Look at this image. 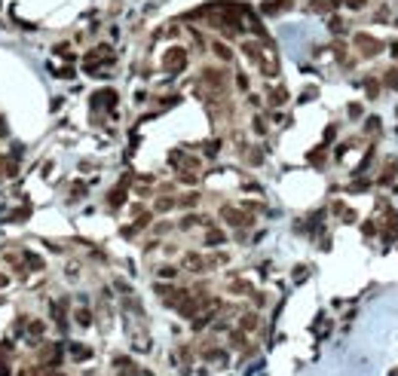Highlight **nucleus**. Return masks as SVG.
I'll list each match as a JSON object with an SVG mask.
<instances>
[{"label": "nucleus", "mask_w": 398, "mask_h": 376, "mask_svg": "<svg viewBox=\"0 0 398 376\" xmlns=\"http://www.w3.org/2000/svg\"><path fill=\"white\" fill-rule=\"evenodd\" d=\"M187 67V49H181V46H172L166 52V59H163V71L166 74H181Z\"/></svg>", "instance_id": "nucleus-1"}, {"label": "nucleus", "mask_w": 398, "mask_h": 376, "mask_svg": "<svg viewBox=\"0 0 398 376\" xmlns=\"http://www.w3.org/2000/svg\"><path fill=\"white\" fill-rule=\"evenodd\" d=\"M356 49L365 55V59H374L377 52H383V43L374 40L371 34H356Z\"/></svg>", "instance_id": "nucleus-2"}, {"label": "nucleus", "mask_w": 398, "mask_h": 376, "mask_svg": "<svg viewBox=\"0 0 398 376\" xmlns=\"http://www.w3.org/2000/svg\"><path fill=\"white\" fill-rule=\"evenodd\" d=\"M221 218L230 223V226H251V214L239 211V208H233V205H224V208H221Z\"/></svg>", "instance_id": "nucleus-3"}, {"label": "nucleus", "mask_w": 398, "mask_h": 376, "mask_svg": "<svg viewBox=\"0 0 398 376\" xmlns=\"http://www.w3.org/2000/svg\"><path fill=\"white\" fill-rule=\"evenodd\" d=\"M260 71H264L267 77H276L279 74V61H276V55H272V52H260Z\"/></svg>", "instance_id": "nucleus-4"}, {"label": "nucleus", "mask_w": 398, "mask_h": 376, "mask_svg": "<svg viewBox=\"0 0 398 376\" xmlns=\"http://www.w3.org/2000/svg\"><path fill=\"white\" fill-rule=\"evenodd\" d=\"M101 104L113 107L117 104V92H113V89H101V92H95L92 95V107H101Z\"/></svg>", "instance_id": "nucleus-5"}, {"label": "nucleus", "mask_w": 398, "mask_h": 376, "mask_svg": "<svg viewBox=\"0 0 398 376\" xmlns=\"http://www.w3.org/2000/svg\"><path fill=\"white\" fill-rule=\"evenodd\" d=\"M126 187H129V180H123L113 193H107V205H110V208H120V205L126 202Z\"/></svg>", "instance_id": "nucleus-6"}, {"label": "nucleus", "mask_w": 398, "mask_h": 376, "mask_svg": "<svg viewBox=\"0 0 398 376\" xmlns=\"http://www.w3.org/2000/svg\"><path fill=\"white\" fill-rule=\"evenodd\" d=\"M184 269L202 272V269H206V257H202V254H193V251H190V254H184Z\"/></svg>", "instance_id": "nucleus-7"}, {"label": "nucleus", "mask_w": 398, "mask_h": 376, "mask_svg": "<svg viewBox=\"0 0 398 376\" xmlns=\"http://www.w3.org/2000/svg\"><path fill=\"white\" fill-rule=\"evenodd\" d=\"M395 175H398V162H395V159H389V162H386V168H383V175H380V180H377V184L389 187L392 180H395Z\"/></svg>", "instance_id": "nucleus-8"}, {"label": "nucleus", "mask_w": 398, "mask_h": 376, "mask_svg": "<svg viewBox=\"0 0 398 376\" xmlns=\"http://www.w3.org/2000/svg\"><path fill=\"white\" fill-rule=\"evenodd\" d=\"M383 214H386V233H389V236H398V214L389 208V205H383Z\"/></svg>", "instance_id": "nucleus-9"}, {"label": "nucleus", "mask_w": 398, "mask_h": 376, "mask_svg": "<svg viewBox=\"0 0 398 376\" xmlns=\"http://www.w3.org/2000/svg\"><path fill=\"white\" fill-rule=\"evenodd\" d=\"M71 358H74V361H89V358H92V349L83 346V343H74V346H71Z\"/></svg>", "instance_id": "nucleus-10"}, {"label": "nucleus", "mask_w": 398, "mask_h": 376, "mask_svg": "<svg viewBox=\"0 0 398 376\" xmlns=\"http://www.w3.org/2000/svg\"><path fill=\"white\" fill-rule=\"evenodd\" d=\"M239 327H242V334H251V330H257V315H254V312H245L242 318H239Z\"/></svg>", "instance_id": "nucleus-11"}, {"label": "nucleus", "mask_w": 398, "mask_h": 376, "mask_svg": "<svg viewBox=\"0 0 398 376\" xmlns=\"http://www.w3.org/2000/svg\"><path fill=\"white\" fill-rule=\"evenodd\" d=\"M288 6H291V0H272V3L264 6V13H267V16H279V13H285Z\"/></svg>", "instance_id": "nucleus-12"}, {"label": "nucleus", "mask_w": 398, "mask_h": 376, "mask_svg": "<svg viewBox=\"0 0 398 376\" xmlns=\"http://www.w3.org/2000/svg\"><path fill=\"white\" fill-rule=\"evenodd\" d=\"M211 52L218 55L221 61H230V59H233V52H230V46H227V43H221V40H214V43H211Z\"/></svg>", "instance_id": "nucleus-13"}, {"label": "nucleus", "mask_w": 398, "mask_h": 376, "mask_svg": "<svg viewBox=\"0 0 398 376\" xmlns=\"http://www.w3.org/2000/svg\"><path fill=\"white\" fill-rule=\"evenodd\" d=\"M206 79H209V86H211V89H218V92H221V89H224V79H227V77H224L221 71H206Z\"/></svg>", "instance_id": "nucleus-14"}, {"label": "nucleus", "mask_w": 398, "mask_h": 376, "mask_svg": "<svg viewBox=\"0 0 398 376\" xmlns=\"http://www.w3.org/2000/svg\"><path fill=\"white\" fill-rule=\"evenodd\" d=\"M334 6H337L334 0H313V3H310V9H313V13H331Z\"/></svg>", "instance_id": "nucleus-15"}, {"label": "nucleus", "mask_w": 398, "mask_h": 376, "mask_svg": "<svg viewBox=\"0 0 398 376\" xmlns=\"http://www.w3.org/2000/svg\"><path fill=\"white\" fill-rule=\"evenodd\" d=\"M242 52H245L251 61H260V46H257V43H242Z\"/></svg>", "instance_id": "nucleus-16"}, {"label": "nucleus", "mask_w": 398, "mask_h": 376, "mask_svg": "<svg viewBox=\"0 0 398 376\" xmlns=\"http://www.w3.org/2000/svg\"><path fill=\"white\" fill-rule=\"evenodd\" d=\"M74 318H77V324H80V327H89V324H92V312H89V309H77V315H74Z\"/></svg>", "instance_id": "nucleus-17"}, {"label": "nucleus", "mask_w": 398, "mask_h": 376, "mask_svg": "<svg viewBox=\"0 0 398 376\" xmlns=\"http://www.w3.org/2000/svg\"><path fill=\"white\" fill-rule=\"evenodd\" d=\"M43 330H46V324H43L40 318H34V321H28V334H31V336H43Z\"/></svg>", "instance_id": "nucleus-18"}, {"label": "nucleus", "mask_w": 398, "mask_h": 376, "mask_svg": "<svg viewBox=\"0 0 398 376\" xmlns=\"http://www.w3.org/2000/svg\"><path fill=\"white\" fill-rule=\"evenodd\" d=\"M25 263H28V269H43V257H37V254H31V251H25Z\"/></svg>", "instance_id": "nucleus-19"}, {"label": "nucleus", "mask_w": 398, "mask_h": 376, "mask_svg": "<svg viewBox=\"0 0 398 376\" xmlns=\"http://www.w3.org/2000/svg\"><path fill=\"white\" fill-rule=\"evenodd\" d=\"M365 89H368V98H377L380 95V86H377V79H374V77L365 79Z\"/></svg>", "instance_id": "nucleus-20"}, {"label": "nucleus", "mask_w": 398, "mask_h": 376, "mask_svg": "<svg viewBox=\"0 0 398 376\" xmlns=\"http://www.w3.org/2000/svg\"><path fill=\"white\" fill-rule=\"evenodd\" d=\"M230 291L233 294H251V284L248 281H230Z\"/></svg>", "instance_id": "nucleus-21"}, {"label": "nucleus", "mask_w": 398, "mask_h": 376, "mask_svg": "<svg viewBox=\"0 0 398 376\" xmlns=\"http://www.w3.org/2000/svg\"><path fill=\"white\" fill-rule=\"evenodd\" d=\"M386 86L395 89L398 92V67H392V71H386Z\"/></svg>", "instance_id": "nucleus-22"}, {"label": "nucleus", "mask_w": 398, "mask_h": 376, "mask_svg": "<svg viewBox=\"0 0 398 376\" xmlns=\"http://www.w3.org/2000/svg\"><path fill=\"white\" fill-rule=\"evenodd\" d=\"M221 242H224V233H221V230L206 233V245H221Z\"/></svg>", "instance_id": "nucleus-23"}, {"label": "nucleus", "mask_w": 398, "mask_h": 376, "mask_svg": "<svg viewBox=\"0 0 398 376\" xmlns=\"http://www.w3.org/2000/svg\"><path fill=\"white\" fill-rule=\"evenodd\" d=\"M196 202H199V196H196V193H190V196H184V199H181L178 205H181V208H193Z\"/></svg>", "instance_id": "nucleus-24"}, {"label": "nucleus", "mask_w": 398, "mask_h": 376, "mask_svg": "<svg viewBox=\"0 0 398 376\" xmlns=\"http://www.w3.org/2000/svg\"><path fill=\"white\" fill-rule=\"evenodd\" d=\"M196 223H206V218H184L181 220V230H190V226H196Z\"/></svg>", "instance_id": "nucleus-25"}, {"label": "nucleus", "mask_w": 398, "mask_h": 376, "mask_svg": "<svg viewBox=\"0 0 398 376\" xmlns=\"http://www.w3.org/2000/svg\"><path fill=\"white\" fill-rule=\"evenodd\" d=\"M175 208V199H156V211H168Z\"/></svg>", "instance_id": "nucleus-26"}, {"label": "nucleus", "mask_w": 398, "mask_h": 376, "mask_svg": "<svg viewBox=\"0 0 398 376\" xmlns=\"http://www.w3.org/2000/svg\"><path fill=\"white\" fill-rule=\"evenodd\" d=\"M285 98H288L285 89H272V101H276V104H285Z\"/></svg>", "instance_id": "nucleus-27"}, {"label": "nucleus", "mask_w": 398, "mask_h": 376, "mask_svg": "<svg viewBox=\"0 0 398 376\" xmlns=\"http://www.w3.org/2000/svg\"><path fill=\"white\" fill-rule=\"evenodd\" d=\"M365 129H368L371 135H377V129H380V119H377V117H371V119L365 122Z\"/></svg>", "instance_id": "nucleus-28"}, {"label": "nucleus", "mask_w": 398, "mask_h": 376, "mask_svg": "<svg viewBox=\"0 0 398 376\" xmlns=\"http://www.w3.org/2000/svg\"><path fill=\"white\" fill-rule=\"evenodd\" d=\"M346 9H365V0H343Z\"/></svg>", "instance_id": "nucleus-29"}, {"label": "nucleus", "mask_w": 398, "mask_h": 376, "mask_svg": "<svg viewBox=\"0 0 398 376\" xmlns=\"http://www.w3.org/2000/svg\"><path fill=\"white\" fill-rule=\"evenodd\" d=\"M236 86L245 92V89H248V77H245V74H236Z\"/></svg>", "instance_id": "nucleus-30"}, {"label": "nucleus", "mask_w": 398, "mask_h": 376, "mask_svg": "<svg viewBox=\"0 0 398 376\" xmlns=\"http://www.w3.org/2000/svg\"><path fill=\"white\" fill-rule=\"evenodd\" d=\"M361 233H365V236H374V233H377V226H374V220H368L365 226H361Z\"/></svg>", "instance_id": "nucleus-31"}, {"label": "nucleus", "mask_w": 398, "mask_h": 376, "mask_svg": "<svg viewBox=\"0 0 398 376\" xmlns=\"http://www.w3.org/2000/svg\"><path fill=\"white\" fill-rule=\"evenodd\" d=\"M349 117L358 119V117H361V104H349Z\"/></svg>", "instance_id": "nucleus-32"}, {"label": "nucleus", "mask_w": 398, "mask_h": 376, "mask_svg": "<svg viewBox=\"0 0 398 376\" xmlns=\"http://www.w3.org/2000/svg\"><path fill=\"white\" fill-rule=\"evenodd\" d=\"M254 132H257V135H267V132H264V119H260V117H254Z\"/></svg>", "instance_id": "nucleus-33"}, {"label": "nucleus", "mask_w": 398, "mask_h": 376, "mask_svg": "<svg viewBox=\"0 0 398 376\" xmlns=\"http://www.w3.org/2000/svg\"><path fill=\"white\" fill-rule=\"evenodd\" d=\"M159 276H163V278H172L175 269H172V266H163V269H159Z\"/></svg>", "instance_id": "nucleus-34"}, {"label": "nucleus", "mask_w": 398, "mask_h": 376, "mask_svg": "<svg viewBox=\"0 0 398 376\" xmlns=\"http://www.w3.org/2000/svg\"><path fill=\"white\" fill-rule=\"evenodd\" d=\"M83 193H86V187H83V184H74V199H77V196H83Z\"/></svg>", "instance_id": "nucleus-35"}, {"label": "nucleus", "mask_w": 398, "mask_h": 376, "mask_svg": "<svg viewBox=\"0 0 398 376\" xmlns=\"http://www.w3.org/2000/svg\"><path fill=\"white\" fill-rule=\"evenodd\" d=\"M6 284H9V278L3 276V272H0V288H6Z\"/></svg>", "instance_id": "nucleus-36"}, {"label": "nucleus", "mask_w": 398, "mask_h": 376, "mask_svg": "<svg viewBox=\"0 0 398 376\" xmlns=\"http://www.w3.org/2000/svg\"><path fill=\"white\" fill-rule=\"evenodd\" d=\"M0 135H6V122L3 119H0Z\"/></svg>", "instance_id": "nucleus-37"}]
</instances>
